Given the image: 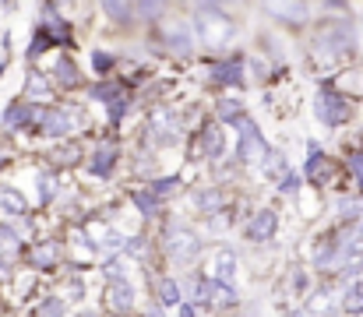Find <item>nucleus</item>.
Instances as JSON below:
<instances>
[{"label": "nucleus", "instance_id": "1", "mask_svg": "<svg viewBox=\"0 0 363 317\" xmlns=\"http://www.w3.org/2000/svg\"><path fill=\"white\" fill-rule=\"evenodd\" d=\"M233 32H237V25H233V18H230L223 7L201 4V7L194 11V35H198L208 50H226V46L233 43Z\"/></svg>", "mask_w": 363, "mask_h": 317}, {"label": "nucleus", "instance_id": "2", "mask_svg": "<svg viewBox=\"0 0 363 317\" xmlns=\"http://www.w3.org/2000/svg\"><path fill=\"white\" fill-rule=\"evenodd\" d=\"M237 127H240V141H237V159H240L243 166H264V155H268L272 148L264 145V138H261L257 123L243 116Z\"/></svg>", "mask_w": 363, "mask_h": 317}, {"label": "nucleus", "instance_id": "3", "mask_svg": "<svg viewBox=\"0 0 363 317\" xmlns=\"http://www.w3.org/2000/svg\"><path fill=\"white\" fill-rule=\"evenodd\" d=\"M166 250L177 265H191L198 254H201V240L198 233H191L187 226H169L166 229Z\"/></svg>", "mask_w": 363, "mask_h": 317}, {"label": "nucleus", "instance_id": "4", "mask_svg": "<svg viewBox=\"0 0 363 317\" xmlns=\"http://www.w3.org/2000/svg\"><path fill=\"white\" fill-rule=\"evenodd\" d=\"M314 113H318V120H321V123L339 127V123H346V120H350V113H353V109H350V103H346L335 89H328V85H325V89L314 96Z\"/></svg>", "mask_w": 363, "mask_h": 317}, {"label": "nucleus", "instance_id": "5", "mask_svg": "<svg viewBox=\"0 0 363 317\" xmlns=\"http://www.w3.org/2000/svg\"><path fill=\"white\" fill-rule=\"evenodd\" d=\"M148 134H152L159 145H173V141L180 138V120H177V113L166 109V106L152 109V116H148Z\"/></svg>", "mask_w": 363, "mask_h": 317}, {"label": "nucleus", "instance_id": "6", "mask_svg": "<svg viewBox=\"0 0 363 317\" xmlns=\"http://www.w3.org/2000/svg\"><path fill=\"white\" fill-rule=\"evenodd\" d=\"M39 127H43L46 138H67V134L78 127V120H74L71 109H46V116H43Z\"/></svg>", "mask_w": 363, "mask_h": 317}, {"label": "nucleus", "instance_id": "7", "mask_svg": "<svg viewBox=\"0 0 363 317\" xmlns=\"http://www.w3.org/2000/svg\"><path fill=\"white\" fill-rule=\"evenodd\" d=\"M212 82H219V85H243V60L240 57H230V60L216 64L212 67Z\"/></svg>", "mask_w": 363, "mask_h": 317}, {"label": "nucleus", "instance_id": "8", "mask_svg": "<svg viewBox=\"0 0 363 317\" xmlns=\"http://www.w3.org/2000/svg\"><path fill=\"white\" fill-rule=\"evenodd\" d=\"M247 236L257 240V243H261V240H272V236H275V211L272 208L257 211V215L250 218V226H247Z\"/></svg>", "mask_w": 363, "mask_h": 317}, {"label": "nucleus", "instance_id": "9", "mask_svg": "<svg viewBox=\"0 0 363 317\" xmlns=\"http://www.w3.org/2000/svg\"><path fill=\"white\" fill-rule=\"evenodd\" d=\"M212 272H216V275H212L216 282H223V286H230V289H233V275H237V254H233V250H219V254H216V265H212Z\"/></svg>", "mask_w": 363, "mask_h": 317}, {"label": "nucleus", "instance_id": "10", "mask_svg": "<svg viewBox=\"0 0 363 317\" xmlns=\"http://www.w3.org/2000/svg\"><path fill=\"white\" fill-rule=\"evenodd\" d=\"M335 311H342V293H332V289H321V293H314V300H311V314L332 317Z\"/></svg>", "mask_w": 363, "mask_h": 317}, {"label": "nucleus", "instance_id": "11", "mask_svg": "<svg viewBox=\"0 0 363 317\" xmlns=\"http://www.w3.org/2000/svg\"><path fill=\"white\" fill-rule=\"evenodd\" d=\"M223 152H226L223 130H219V123H208V127L201 130V155H205V159H219Z\"/></svg>", "mask_w": 363, "mask_h": 317}, {"label": "nucleus", "instance_id": "12", "mask_svg": "<svg viewBox=\"0 0 363 317\" xmlns=\"http://www.w3.org/2000/svg\"><path fill=\"white\" fill-rule=\"evenodd\" d=\"M110 307H113V311H121V314H127V311L134 307V286H130L127 279L110 282Z\"/></svg>", "mask_w": 363, "mask_h": 317}, {"label": "nucleus", "instance_id": "13", "mask_svg": "<svg viewBox=\"0 0 363 317\" xmlns=\"http://www.w3.org/2000/svg\"><path fill=\"white\" fill-rule=\"evenodd\" d=\"M328 166H332V162L321 155V148H314V145H311V159H307V180H311V184H325V180L332 177V169H328Z\"/></svg>", "mask_w": 363, "mask_h": 317}, {"label": "nucleus", "instance_id": "14", "mask_svg": "<svg viewBox=\"0 0 363 317\" xmlns=\"http://www.w3.org/2000/svg\"><path fill=\"white\" fill-rule=\"evenodd\" d=\"M113 162H117V148H113V145H99L89 169H92L96 177H110V173H113Z\"/></svg>", "mask_w": 363, "mask_h": 317}, {"label": "nucleus", "instance_id": "15", "mask_svg": "<svg viewBox=\"0 0 363 317\" xmlns=\"http://www.w3.org/2000/svg\"><path fill=\"white\" fill-rule=\"evenodd\" d=\"M180 296H184V293H180V282H177V279H162V282H159V304H162V307H184Z\"/></svg>", "mask_w": 363, "mask_h": 317}, {"label": "nucleus", "instance_id": "16", "mask_svg": "<svg viewBox=\"0 0 363 317\" xmlns=\"http://www.w3.org/2000/svg\"><path fill=\"white\" fill-rule=\"evenodd\" d=\"M208 304H212V307H219V311H223V307H233V304H237V293H233L230 286H223V282H216V279H212Z\"/></svg>", "mask_w": 363, "mask_h": 317}, {"label": "nucleus", "instance_id": "17", "mask_svg": "<svg viewBox=\"0 0 363 317\" xmlns=\"http://www.w3.org/2000/svg\"><path fill=\"white\" fill-rule=\"evenodd\" d=\"M0 208L11 211V215H25V211H28V201H25L14 187H4V191H0Z\"/></svg>", "mask_w": 363, "mask_h": 317}, {"label": "nucleus", "instance_id": "18", "mask_svg": "<svg viewBox=\"0 0 363 317\" xmlns=\"http://www.w3.org/2000/svg\"><path fill=\"white\" fill-rule=\"evenodd\" d=\"M342 311H346V314H363V282H353V286L342 293Z\"/></svg>", "mask_w": 363, "mask_h": 317}, {"label": "nucleus", "instance_id": "19", "mask_svg": "<svg viewBox=\"0 0 363 317\" xmlns=\"http://www.w3.org/2000/svg\"><path fill=\"white\" fill-rule=\"evenodd\" d=\"M60 261V247L57 243H46V247H39L35 254H32V265L35 268H53Z\"/></svg>", "mask_w": 363, "mask_h": 317}, {"label": "nucleus", "instance_id": "20", "mask_svg": "<svg viewBox=\"0 0 363 317\" xmlns=\"http://www.w3.org/2000/svg\"><path fill=\"white\" fill-rule=\"evenodd\" d=\"M166 39H169V46H173V50H177L180 57H187V53H191V32H187L184 25L169 28V35H166Z\"/></svg>", "mask_w": 363, "mask_h": 317}, {"label": "nucleus", "instance_id": "21", "mask_svg": "<svg viewBox=\"0 0 363 317\" xmlns=\"http://www.w3.org/2000/svg\"><path fill=\"white\" fill-rule=\"evenodd\" d=\"M286 169H289V166H286L282 152H275V148H272V152L264 155V173H268V177H279V180H286V177H289Z\"/></svg>", "mask_w": 363, "mask_h": 317}, {"label": "nucleus", "instance_id": "22", "mask_svg": "<svg viewBox=\"0 0 363 317\" xmlns=\"http://www.w3.org/2000/svg\"><path fill=\"white\" fill-rule=\"evenodd\" d=\"M134 205L141 208V215H148V218H155V215H159V198H155L152 191H141V194H134Z\"/></svg>", "mask_w": 363, "mask_h": 317}, {"label": "nucleus", "instance_id": "23", "mask_svg": "<svg viewBox=\"0 0 363 317\" xmlns=\"http://www.w3.org/2000/svg\"><path fill=\"white\" fill-rule=\"evenodd\" d=\"M219 116H223V120H237V123H240L243 120V103L240 99H219Z\"/></svg>", "mask_w": 363, "mask_h": 317}, {"label": "nucleus", "instance_id": "24", "mask_svg": "<svg viewBox=\"0 0 363 317\" xmlns=\"http://www.w3.org/2000/svg\"><path fill=\"white\" fill-rule=\"evenodd\" d=\"M92 99H103V103H117V99H121V85H117V82L96 85V89H92Z\"/></svg>", "mask_w": 363, "mask_h": 317}, {"label": "nucleus", "instance_id": "25", "mask_svg": "<svg viewBox=\"0 0 363 317\" xmlns=\"http://www.w3.org/2000/svg\"><path fill=\"white\" fill-rule=\"evenodd\" d=\"M194 205L205 208V211H216V208H223V198H219V191H198Z\"/></svg>", "mask_w": 363, "mask_h": 317}, {"label": "nucleus", "instance_id": "26", "mask_svg": "<svg viewBox=\"0 0 363 317\" xmlns=\"http://www.w3.org/2000/svg\"><path fill=\"white\" fill-rule=\"evenodd\" d=\"M57 78H60L64 85H78V82H82V74H78V67H74L71 60H60V64H57Z\"/></svg>", "mask_w": 363, "mask_h": 317}, {"label": "nucleus", "instance_id": "27", "mask_svg": "<svg viewBox=\"0 0 363 317\" xmlns=\"http://www.w3.org/2000/svg\"><path fill=\"white\" fill-rule=\"evenodd\" d=\"M25 96H28V99H46V96H50V85H46V82L35 74V78H28V85H25Z\"/></svg>", "mask_w": 363, "mask_h": 317}, {"label": "nucleus", "instance_id": "28", "mask_svg": "<svg viewBox=\"0 0 363 317\" xmlns=\"http://www.w3.org/2000/svg\"><path fill=\"white\" fill-rule=\"evenodd\" d=\"M177 187H180V180H177V177H162V180H155L148 191H152L155 198H166V194H169V191H177Z\"/></svg>", "mask_w": 363, "mask_h": 317}, {"label": "nucleus", "instance_id": "29", "mask_svg": "<svg viewBox=\"0 0 363 317\" xmlns=\"http://www.w3.org/2000/svg\"><path fill=\"white\" fill-rule=\"evenodd\" d=\"M39 317H67V304L64 300H46L39 307Z\"/></svg>", "mask_w": 363, "mask_h": 317}, {"label": "nucleus", "instance_id": "30", "mask_svg": "<svg viewBox=\"0 0 363 317\" xmlns=\"http://www.w3.org/2000/svg\"><path fill=\"white\" fill-rule=\"evenodd\" d=\"M106 14L117 18V21H127V18L134 14V7H130V4H106Z\"/></svg>", "mask_w": 363, "mask_h": 317}, {"label": "nucleus", "instance_id": "31", "mask_svg": "<svg viewBox=\"0 0 363 317\" xmlns=\"http://www.w3.org/2000/svg\"><path fill=\"white\" fill-rule=\"evenodd\" d=\"M272 11H275V14H282V18H307V7H303V4H293V7H286V4H282V7H272Z\"/></svg>", "mask_w": 363, "mask_h": 317}, {"label": "nucleus", "instance_id": "32", "mask_svg": "<svg viewBox=\"0 0 363 317\" xmlns=\"http://www.w3.org/2000/svg\"><path fill=\"white\" fill-rule=\"evenodd\" d=\"M50 198H53V177L39 173V201H50Z\"/></svg>", "mask_w": 363, "mask_h": 317}, {"label": "nucleus", "instance_id": "33", "mask_svg": "<svg viewBox=\"0 0 363 317\" xmlns=\"http://www.w3.org/2000/svg\"><path fill=\"white\" fill-rule=\"evenodd\" d=\"M279 187H282V194H286V198H296V191H300V177H296V173H289L286 180H279Z\"/></svg>", "mask_w": 363, "mask_h": 317}, {"label": "nucleus", "instance_id": "34", "mask_svg": "<svg viewBox=\"0 0 363 317\" xmlns=\"http://www.w3.org/2000/svg\"><path fill=\"white\" fill-rule=\"evenodd\" d=\"M123 116H127V99H117V103H110V120H113V123H121Z\"/></svg>", "mask_w": 363, "mask_h": 317}, {"label": "nucleus", "instance_id": "35", "mask_svg": "<svg viewBox=\"0 0 363 317\" xmlns=\"http://www.w3.org/2000/svg\"><path fill=\"white\" fill-rule=\"evenodd\" d=\"M123 247H127V254H130V257H145V240H138V236H134V240H127Z\"/></svg>", "mask_w": 363, "mask_h": 317}, {"label": "nucleus", "instance_id": "36", "mask_svg": "<svg viewBox=\"0 0 363 317\" xmlns=\"http://www.w3.org/2000/svg\"><path fill=\"white\" fill-rule=\"evenodd\" d=\"M92 64H96V71H110V67H113V57H110V53H96Z\"/></svg>", "mask_w": 363, "mask_h": 317}, {"label": "nucleus", "instance_id": "37", "mask_svg": "<svg viewBox=\"0 0 363 317\" xmlns=\"http://www.w3.org/2000/svg\"><path fill=\"white\" fill-rule=\"evenodd\" d=\"M350 169H353V177L360 180V187H363V155H353V159H350Z\"/></svg>", "mask_w": 363, "mask_h": 317}, {"label": "nucleus", "instance_id": "38", "mask_svg": "<svg viewBox=\"0 0 363 317\" xmlns=\"http://www.w3.org/2000/svg\"><path fill=\"white\" fill-rule=\"evenodd\" d=\"M134 11H138V14H145V18H155V14H159L162 7H159V4H138Z\"/></svg>", "mask_w": 363, "mask_h": 317}, {"label": "nucleus", "instance_id": "39", "mask_svg": "<svg viewBox=\"0 0 363 317\" xmlns=\"http://www.w3.org/2000/svg\"><path fill=\"white\" fill-rule=\"evenodd\" d=\"M339 211H342V215H350V218H353V215H357V211H360V205H357V201H339Z\"/></svg>", "mask_w": 363, "mask_h": 317}, {"label": "nucleus", "instance_id": "40", "mask_svg": "<svg viewBox=\"0 0 363 317\" xmlns=\"http://www.w3.org/2000/svg\"><path fill=\"white\" fill-rule=\"evenodd\" d=\"M177 317H194V307H191V304H184V307L177 311Z\"/></svg>", "mask_w": 363, "mask_h": 317}, {"label": "nucleus", "instance_id": "41", "mask_svg": "<svg viewBox=\"0 0 363 317\" xmlns=\"http://www.w3.org/2000/svg\"><path fill=\"white\" fill-rule=\"evenodd\" d=\"M148 317H162V311H159V307H155V311H148Z\"/></svg>", "mask_w": 363, "mask_h": 317}, {"label": "nucleus", "instance_id": "42", "mask_svg": "<svg viewBox=\"0 0 363 317\" xmlns=\"http://www.w3.org/2000/svg\"><path fill=\"white\" fill-rule=\"evenodd\" d=\"M357 236H360V243H363V222H360V226H357Z\"/></svg>", "mask_w": 363, "mask_h": 317}, {"label": "nucleus", "instance_id": "43", "mask_svg": "<svg viewBox=\"0 0 363 317\" xmlns=\"http://www.w3.org/2000/svg\"><path fill=\"white\" fill-rule=\"evenodd\" d=\"M289 317H303V314H289Z\"/></svg>", "mask_w": 363, "mask_h": 317}, {"label": "nucleus", "instance_id": "44", "mask_svg": "<svg viewBox=\"0 0 363 317\" xmlns=\"http://www.w3.org/2000/svg\"><path fill=\"white\" fill-rule=\"evenodd\" d=\"M360 317H363V314H360Z\"/></svg>", "mask_w": 363, "mask_h": 317}]
</instances>
